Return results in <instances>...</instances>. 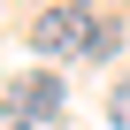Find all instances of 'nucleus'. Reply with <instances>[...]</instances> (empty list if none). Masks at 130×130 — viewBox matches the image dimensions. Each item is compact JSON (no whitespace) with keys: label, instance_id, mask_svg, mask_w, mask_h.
<instances>
[{"label":"nucleus","instance_id":"obj_1","mask_svg":"<svg viewBox=\"0 0 130 130\" xmlns=\"http://www.w3.org/2000/svg\"><path fill=\"white\" fill-rule=\"evenodd\" d=\"M100 23L107 15H92L84 0H54V8L31 15V54H46V61H84L92 38H100Z\"/></svg>","mask_w":130,"mask_h":130},{"label":"nucleus","instance_id":"obj_2","mask_svg":"<svg viewBox=\"0 0 130 130\" xmlns=\"http://www.w3.org/2000/svg\"><path fill=\"white\" fill-rule=\"evenodd\" d=\"M8 107H15L23 122H54V115H61V77H54V69H31V77H15Z\"/></svg>","mask_w":130,"mask_h":130},{"label":"nucleus","instance_id":"obj_3","mask_svg":"<svg viewBox=\"0 0 130 130\" xmlns=\"http://www.w3.org/2000/svg\"><path fill=\"white\" fill-rule=\"evenodd\" d=\"M107 122H115V130H130V77L107 92Z\"/></svg>","mask_w":130,"mask_h":130},{"label":"nucleus","instance_id":"obj_4","mask_svg":"<svg viewBox=\"0 0 130 130\" xmlns=\"http://www.w3.org/2000/svg\"><path fill=\"white\" fill-rule=\"evenodd\" d=\"M115 46H122V31H115V23H100V38H92V54H84V61H107Z\"/></svg>","mask_w":130,"mask_h":130},{"label":"nucleus","instance_id":"obj_5","mask_svg":"<svg viewBox=\"0 0 130 130\" xmlns=\"http://www.w3.org/2000/svg\"><path fill=\"white\" fill-rule=\"evenodd\" d=\"M0 130H38V122H23L15 107H0Z\"/></svg>","mask_w":130,"mask_h":130}]
</instances>
